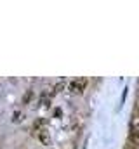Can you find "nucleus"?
I'll use <instances>...</instances> for the list:
<instances>
[{"instance_id":"obj_1","label":"nucleus","mask_w":139,"mask_h":149,"mask_svg":"<svg viewBox=\"0 0 139 149\" xmlns=\"http://www.w3.org/2000/svg\"><path fill=\"white\" fill-rule=\"evenodd\" d=\"M85 85H87V81L82 80V78L80 80H71L70 83H66V90H68L70 94H73V95H78V94L84 92Z\"/></svg>"},{"instance_id":"obj_2","label":"nucleus","mask_w":139,"mask_h":149,"mask_svg":"<svg viewBox=\"0 0 139 149\" xmlns=\"http://www.w3.org/2000/svg\"><path fill=\"white\" fill-rule=\"evenodd\" d=\"M38 139H40L42 144H45V146L51 144V137H49V132H47V130H40V132H38Z\"/></svg>"},{"instance_id":"obj_3","label":"nucleus","mask_w":139,"mask_h":149,"mask_svg":"<svg viewBox=\"0 0 139 149\" xmlns=\"http://www.w3.org/2000/svg\"><path fill=\"white\" fill-rule=\"evenodd\" d=\"M23 120H25V113L16 111L12 114V121H14V123H19V121H23Z\"/></svg>"},{"instance_id":"obj_4","label":"nucleus","mask_w":139,"mask_h":149,"mask_svg":"<svg viewBox=\"0 0 139 149\" xmlns=\"http://www.w3.org/2000/svg\"><path fill=\"white\" fill-rule=\"evenodd\" d=\"M30 99H32V92H28V94H26V95H25V99H23V102H25V104H26V102H28V101H30Z\"/></svg>"}]
</instances>
